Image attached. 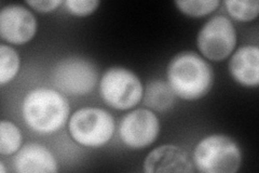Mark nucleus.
Returning a JSON list of instances; mask_svg holds the SVG:
<instances>
[{
    "instance_id": "nucleus-1",
    "label": "nucleus",
    "mask_w": 259,
    "mask_h": 173,
    "mask_svg": "<svg viewBox=\"0 0 259 173\" xmlns=\"http://www.w3.org/2000/svg\"><path fill=\"white\" fill-rule=\"evenodd\" d=\"M166 77L174 94L186 101L202 98L214 85L210 65L193 51L176 54L167 65Z\"/></svg>"
},
{
    "instance_id": "nucleus-2",
    "label": "nucleus",
    "mask_w": 259,
    "mask_h": 173,
    "mask_svg": "<svg viewBox=\"0 0 259 173\" xmlns=\"http://www.w3.org/2000/svg\"><path fill=\"white\" fill-rule=\"evenodd\" d=\"M70 107L56 89L39 87L30 90L22 103V116L37 133L52 134L61 130L69 117Z\"/></svg>"
},
{
    "instance_id": "nucleus-3",
    "label": "nucleus",
    "mask_w": 259,
    "mask_h": 173,
    "mask_svg": "<svg viewBox=\"0 0 259 173\" xmlns=\"http://www.w3.org/2000/svg\"><path fill=\"white\" fill-rule=\"evenodd\" d=\"M193 166L203 173H236L242 163V153L234 140L225 134L202 139L192 155Z\"/></svg>"
},
{
    "instance_id": "nucleus-4",
    "label": "nucleus",
    "mask_w": 259,
    "mask_h": 173,
    "mask_svg": "<svg viewBox=\"0 0 259 173\" xmlns=\"http://www.w3.org/2000/svg\"><path fill=\"white\" fill-rule=\"evenodd\" d=\"M115 119L99 107H82L71 115L68 122L70 136L85 147H101L107 144L115 133Z\"/></svg>"
},
{
    "instance_id": "nucleus-5",
    "label": "nucleus",
    "mask_w": 259,
    "mask_h": 173,
    "mask_svg": "<svg viewBox=\"0 0 259 173\" xmlns=\"http://www.w3.org/2000/svg\"><path fill=\"white\" fill-rule=\"evenodd\" d=\"M103 101L112 109L126 111L143 100L144 87L137 75L124 67L108 68L100 81Z\"/></svg>"
},
{
    "instance_id": "nucleus-6",
    "label": "nucleus",
    "mask_w": 259,
    "mask_h": 173,
    "mask_svg": "<svg viewBox=\"0 0 259 173\" xmlns=\"http://www.w3.org/2000/svg\"><path fill=\"white\" fill-rule=\"evenodd\" d=\"M97 70L95 65L82 57H66L55 64L51 81L55 89L69 96H81L93 91L96 86Z\"/></svg>"
},
{
    "instance_id": "nucleus-7",
    "label": "nucleus",
    "mask_w": 259,
    "mask_h": 173,
    "mask_svg": "<svg viewBox=\"0 0 259 173\" xmlns=\"http://www.w3.org/2000/svg\"><path fill=\"white\" fill-rule=\"evenodd\" d=\"M197 45L206 59L221 62L227 59L237 46V30L225 15H215L199 31Z\"/></svg>"
},
{
    "instance_id": "nucleus-8",
    "label": "nucleus",
    "mask_w": 259,
    "mask_h": 173,
    "mask_svg": "<svg viewBox=\"0 0 259 173\" xmlns=\"http://www.w3.org/2000/svg\"><path fill=\"white\" fill-rule=\"evenodd\" d=\"M160 132V122L150 110L139 109L126 114L119 126V135L127 147L143 150L156 141Z\"/></svg>"
},
{
    "instance_id": "nucleus-9",
    "label": "nucleus",
    "mask_w": 259,
    "mask_h": 173,
    "mask_svg": "<svg viewBox=\"0 0 259 173\" xmlns=\"http://www.w3.org/2000/svg\"><path fill=\"white\" fill-rule=\"evenodd\" d=\"M37 20L25 7L8 5L0 12V35L7 43L24 45L35 37Z\"/></svg>"
},
{
    "instance_id": "nucleus-10",
    "label": "nucleus",
    "mask_w": 259,
    "mask_h": 173,
    "mask_svg": "<svg viewBox=\"0 0 259 173\" xmlns=\"http://www.w3.org/2000/svg\"><path fill=\"white\" fill-rule=\"evenodd\" d=\"M146 173L193 172V162L184 148L166 144L152 150L143 163Z\"/></svg>"
},
{
    "instance_id": "nucleus-11",
    "label": "nucleus",
    "mask_w": 259,
    "mask_h": 173,
    "mask_svg": "<svg viewBox=\"0 0 259 173\" xmlns=\"http://www.w3.org/2000/svg\"><path fill=\"white\" fill-rule=\"evenodd\" d=\"M15 171L20 173H56L59 171L53 154L38 143H28L18 151L13 159Z\"/></svg>"
},
{
    "instance_id": "nucleus-12",
    "label": "nucleus",
    "mask_w": 259,
    "mask_h": 173,
    "mask_svg": "<svg viewBox=\"0 0 259 173\" xmlns=\"http://www.w3.org/2000/svg\"><path fill=\"white\" fill-rule=\"evenodd\" d=\"M231 77L245 87L259 84V48L253 45L240 47L229 61Z\"/></svg>"
},
{
    "instance_id": "nucleus-13",
    "label": "nucleus",
    "mask_w": 259,
    "mask_h": 173,
    "mask_svg": "<svg viewBox=\"0 0 259 173\" xmlns=\"http://www.w3.org/2000/svg\"><path fill=\"white\" fill-rule=\"evenodd\" d=\"M145 105L152 111L163 113L174 105L175 94L167 82L162 80H151L146 86L143 94Z\"/></svg>"
},
{
    "instance_id": "nucleus-14",
    "label": "nucleus",
    "mask_w": 259,
    "mask_h": 173,
    "mask_svg": "<svg viewBox=\"0 0 259 173\" xmlns=\"http://www.w3.org/2000/svg\"><path fill=\"white\" fill-rule=\"evenodd\" d=\"M21 59L19 53L10 46H0V85L12 81L20 71Z\"/></svg>"
},
{
    "instance_id": "nucleus-15",
    "label": "nucleus",
    "mask_w": 259,
    "mask_h": 173,
    "mask_svg": "<svg viewBox=\"0 0 259 173\" xmlns=\"http://www.w3.org/2000/svg\"><path fill=\"white\" fill-rule=\"evenodd\" d=\"M22 145V133L19 127L12 121L0 122V154L10 156L18 152Z\"/></svg>"
},
{
    "instance_id": "nucleus-16",
    "label": "nucleus",
    "mask_w": 259,
    "mask_h": 173,
    "mask_svg": "<svg viewBox=\"0 0 259 173\" xmlns=\"http://www.w3.org/2000/svg\"><path fill=\"white\" fill-rule=\"evenodd\" d=\"M224 5L230 16L240 22L253 21L259 12L257 0H226Z\"/></svg>"
},
{
    "instance_id": "nucleus-17",
    "label": "nucleus",
    "mask_w": 259,
    "mask_h": 173,
    "mask_svg": "<svg viewBox=\"0 0 259 173\" xmlns=\"http://www.w3.org/2000/svg\"><path fill=\"white\" fill-rule=\"evenodd\" d=\"M178 10L186 15L200 18L214 12L221 5L220 0H177Z\"/></svg>"
},
{
    "instance_id": "nucleus-18",
    "label": "nucleus",
    "mask_w": 259,
    "mask_h": 173,
    "mask_svg": "<svg viewBox=\"0 0 259 173\" xmlns=\"http://www.w3.org/2000/svg\"><path fill=\"white\" fill-rule=\"evenodd\" d=\"M99 0H66L65 8L72 15L87 16L93 13L100 6Z\"/></svg>"
},
{
    "instance_id": "nucleus-19",
    "label": "nucleus",
    "mask_w": 259,
    "mask_h": 173,
    "mask_svg": "<svg viewBox=\"0 0 259 173\" xmlns=\"http://www.w3.org/2000/svg\"><path fill=\"white\" fill-rule=\"evenodd\" d=\"M26 4L30 6L32 9L47 13L54 11L56 8L62 5V2L61 0H44V2H40V0H28Z\"/></svg>"
},
{
    "instance_id": "nucleus-20",
    "label": "nucleus",
    "mask_w": 259,
    "mask_h": 173,
    "mask_svg": "<svg viewBox=\"0 0 259 173\" xmlns=\"http://www.w3.org/2000/svg\"><path fill=\"white\" fill-rule=\"evenodd\" d=\"M0 168H2V172L6 173V169H5V163L4 161H0Z\"/></svg>"
}]
</instances>
